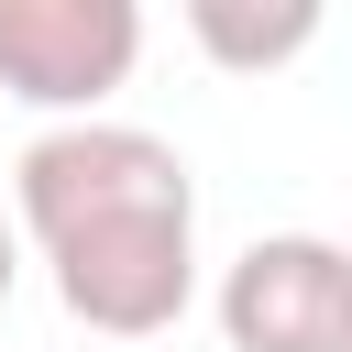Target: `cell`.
Segmentation results:
<instances>
[{
    "label": "cell",
    "instance_id": "1",
    "mask_svg": "<svg viewBox=\"0 0 352 352\" xmlns=\"http://www.w3.org/2000/svg\"><path fill=\"white\" fill-rule=\"evenodd\" d=\"M121 209H198V176L165 132H132V121H55L22 143L11 165V220L33 242H66L88 220H121Z\"/></svg>",
    "mask_w": 352,
    "mask_h": 352
},
{
    "label": "cell",
    "instance_id": "4",
    "mask_svg": "<svg viewBox=\"0 0 352 352\" xmlns=\"http://www.w3.org/2000/svg\"><path fill=\"white\" fill-rule=\"evenodd\" d=\"M231 352H352V253L319 231H264L220 275Z\"/></svg>",
    "mask_w": 352,
    "mask_h": 352
},
{
    "label": "cell",
    "instance_id": "2",
    "mask_svg": "<svg viewBox=\"0 0 352 352\" xmlns=\"http://www.w3.org/2000/svg\"><path fill=\"white\" fill-rule=\"evenodd\" d=\"M55 264V308L77 330H110V341H154L187 319L198 297V209H121V220H88L66 242H44Z\"/></svg>",
    "mask_w": 352,
    "mask_h": 352
},
{
    "label": "cell",
    "instance_id": "6",
    "mask_svg": "<svg viewBox=\"0 0 352 352\" xmlns=\"http://www.w3.org/2000/svg\"><path fill=\"white\" fill-rule=\"evenodd\" d=\"M11 286H22V220L0 209V297H11Z\"/></svg>",
    "mask_w": 352,
    "mask_h": 352
},
{
    "label": "cell",
    "instance_id": "5",
    "mask_svg": "<svg viewBox=\"0 0 352 352\" xmlns=\"http://www.w3.org/2000/svg\"><path fill=\"white\" fill-rule=\"evenodd\" d=\"M187 44L231 77H275L319 44V11L308 0H187Z\"/></svg>",
    "mask_w": 352,
    "mask_h": 352
},
{
    "label": "cell",
    "instance_id": "3",
    "mask_svg": "<svg viewBox=\"0 0 352 352\" xmlns=\"http://www.w3.org/2000/svg\"><path fill=\"white\" fill-rule=\"evenodd\" d=\"M143 11L132 0H0V88L22 110L99 121L110 88H132Z\"/></svg>",
    "mask_w": 352,
    "mask_h": 352
}]
</instances>
